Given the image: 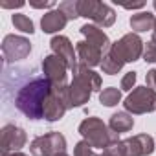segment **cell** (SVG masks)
I'll return each mask as SVG.
<instances>
[{
  "instance_id": "obj_1",
  "label": "cell",
  "mask_w": 156,
  "mask_h": 156,
  "mask_svg": "<svg viewBox=\"0 0 156 156\" xmlns=\"http://www.w3.org/2000/svg\"><path fill=\"white\" fill-rule=\"evenodd\" d=\"M15 88V108L31 121L42 119L44 101L53 88L44 73H35V70H17Z\"/></svg>"
},
{
  "instance_id": "obj_2",
  "label": "cell",
  "mask_w": 156,
  "mask_h": 156,
  "mask_svg": "<svg viewBox=\"0 0 156 156\" xmlns=\"http://www.w3.org/2000/svg\"><path fill=\"white\" fill-rule=\"evenodd\" d=\"M72 73H73V79L70 83L68 96H70L72 108H75L88 103L92 92H98V90L101 92V75L81 62L75 66V70H72Z\"/></svg>"
},
{
  "instance_id": "obj_3",
  "label": "cell",
  "mask_w": 156,
  "mask_h": 156,
  "mask_svg": "<svg viewBox=\"0 0 156 156\" xmlns=\"http://www.w3.org/2000/svg\"><path fill=\"white\" fill-rule=\"evenodd\" d=\"M79 134L83 136L85 141H88L94 149H107L114 143L119 141V134L114 132L103 119L99 118H85L79 123Z\"/></svg>"
},
{
  "instance_id": "obj_4",
  "label": "cell",
  "mask_w": 156,
  "mask_h": 156,
  "mask_svg": "<svg viewBox=\"0 0 156 156\" xmlns=\"http://www.w3.org/2000/svg\"><path fill=\"white\" fill-rule=\"evenodd\" d=\"M112 156H149L154 152V138L151 134H136L105 149Z\"/></svg>"
},
{
  "instance_id": "obj_5",
  "label": "cell",
  "mask_w": 156,
  "mask_h": 156,
  "mask_svg": "<svg viewBox=\"0 0 156 156\" xmlns=\"http://www.w3.org/2000/svg\"><path fill=\"white\" fill-rule=\"evenodd\" d=\"M77 6H79V17L92 20L99 28H110L116 22V11L105 2H98V0H77Z\"/></svg>"
},
{
  "instance_id": "obj_6",
  "label": "cell",
  "mask_w": 156,
  "mask_h": 156,
  "mask_svg": "<svg viewBox=\"0 0 156 156\" xmlns=\"http://www.w3.org/2000/svg\"><path fill=\"white\" fill-rule=\"evenodd\" d=\"M123 107L129 114H149L156 110V90L149 87H136L123 101Z\"/></svg>"
},
{
  "instance_id": "obj_7",
  "label": "cell",
  "mask_w": 156,
  "mask_h": 156,
  "mask_svg": "<svg viewBox=\"0 0 156 156\" xmlns=\"http://www.w3.org/2000/svg\"><path fill=\"white\" fill-rule=\"evenodd\" d=\"M68 88L70 85L66 87H61V88H51V94L46 98L44 101V108H42V119L53 123V121H59L64 118L66 110L72 108L70 105V96H68Z\"/></svg>"
},
{
  "instance_id": "obj_8",
  "label": "cell",
  "mask_w": 156,
  "mask_h": 156,
  "mask_svg": "<svg viewBox=\"0 0 156 156\" xmlns=\"http://www.w3.org/2000/svg\"><path fill=\"white\" fill-rule=\"evenodd\" d=\"M30 152L33 156H57L66 152V138L57 130L35 136L30 143Z\"/></svg>"
},
{
  "instance_id": "obj_9",
  "label": "cell",
  "mask_w": 156,
  "mask_h": 156,
  "mask_svg": "<svg viewBox=\"0 0 156 156\" xmlns=\"http://www.w3.org/2000/svg\"><path fill=\"white\" fill-rule=\"evenodd\" d=\"M145 42L140 39V35L138 33H127V35H123L119 41H116V42H112L110 44V50L123 61V62H134V61H138L141 55H143V46Z\"/></svg>"
},
{
  "instance_id": "obj_10",
  "label": "cell",
  "mask_w": 156,
  "mask_h": 156,
  "mask_svg": "<svg viewBox=\"0 0 156 156\" xmlns=\"http://www.w3.org/2000/svg\"><path fill=\"white\" fill-rule=\"evenodd\" d=\"M41 68H42L44 77L51 83L53 88H61V87H66V85H68V70H70V68H68V64H66L61 57H57L55 53L46 55V57L42 59Z\"/></svg>"
},
{
  "instance_id": "obj_11",
  "label": "cell",
  "mask_w": 156,
  "mask_h": 156,
  "mask_svg": "<svg viewBox=\"0 0 156 156\" xmlns=\"http://www.w3.org/2000/svg\"><path fill=\"white\" fill-rule=\"evenodd\" d=\"M31 53V42L30 39L22 37V35H6L2 41V55H4V62L11 64L17 61L26 59Z\"/></svg>"
},
{
  "instance_id": "obj_12",
  "label": "cell",
  "mask_w": 156,
  "mask_h": 156,
  "mask_svg": "<svg viewBox=\"0 0 156 156\" xmlns=\"http://www.w3.org/2000/svg\"><path fill=\"white\" fill-rule=\"evenodd\" d=\"M0 136H2V154H11V152H20V149L26 145L28 136L26 130L20 129L15 123H8L2 127L0 130Z\"/></svg>"
},
{
  "instance_id": "obj_13",
  "label": "cell",
  "mask_w": 156,
  "mask_h": 156,
  "mask_svg": "<svg viewBox=\"0 0 156 156\" xmlns=\"http://www.w3.org/2000/svg\"><path fill=\"white\" fill-rule=\"evenodd\" d=\"M50 46H51V53H55L57 57H61L70 70H75V66L79 64V59H77V51L72 44V41L64 35H55L51 37L50 41Z\"/></svg>"
},
{
  "instance_id": "obj_14",
  "label": "cell",
  "mask_w": 156,
  "mask_h": 156,
  "mask_svg": "<svg viewBox=\"0 0 156 156\" xmlns=\"http://www.w3.org/2000/svg\"><path fill=\"white\" fill-rule=\"evenodd\" d=\"M75 51H77V59H79V62L88 66V68L101 64L103 55H105V51L101 48H98L96 44H92L88 41H79L75 44Z\"/></svg>"
},
{
  "instance_id": "obj_15",
  "label": "cell",
  "mask_w": 156,
  "mask_h": 156,
  "mask_svg": "<svg viewBox=\"0 0 156 156\" xmlns=\"http://www.w3.org/2000/svg\"><path fill=\"white\" fill-rule=\"evenodd\" d=\"M68 24V17L57 8L51 11H46L41 19V30L44 33H57L61 30H64V26Z\"/></svg>"
},
{
  "instance_id": "obj_16",
  "label": "cell",
  "mask_w": 156,
  "mask_h": 156,
  "mask_svg": "<svg viewBox=\"0 0 156 156\" xmlns=\"http://www.w3.org/2000/svg\"><path fill=\"white\" fill-rule=\"evenodd\" d=\"M79 31H81V35L85 37V41L96 44V46L101 48L103 51H107V50L110 48V44H112L110 39H108V35L103 31V28H99V26H96V24H83V26L79 28Z\"/></svg>"
},
{
  "instance_id": "obj_17",
  "label": "cell",
  "mask_w": 156,
  "mask_h": 156,
  "mask_svg": "<svg viewBox=\"0 0 156 156\" xmlns=\"http://www.w3.org/2000/svg\"><path fill=\"white\" fill-rule=\"evenodd\" d=\"M154 20H156V17L151 11H140L129 19V26H130L132 33H145V31H152Z\"/></svg>"
},
{
  "instance_id": "obj_18",
  "label": "cell",
  "mask_w": 156,
  "mask_h": 156,
  "mask_svg": "<svg viewBox=\"0 0 156 156\" xmlns=\"http://www.w3.org/2000/svg\"><path fill=\"white\" fill-rule=\"evenodd\" d=\"M108 127L114 130V132H129V130H132V127H134V118H132V114H129L127 110H123V112H114L112 116H110V119H108Z\"/></svg>"
},
{
  "instance_id": "obj_19",
  "label": "cell",
  "mask_w": 156,
  "mask_h": 156,
  "mask_svg": "<svg viewBox=\"0 0 156 156\" xmlns=\"http://www.w3.org/2000/svg\"><path fill=\"white\" fill-rule=\"evenodd\" d=\"M123 61L108 48L107 51H105V55H103V61H101V70H103V73H107V75H116V73H119L121 72V68H123Z\"/></svg>"
},
{
  "instance_id": "obj_20",
  "label": "cell",
  "mask_w": 156,
  "mask_h": 156,
  "mask_svg": "<svg viewBox=\"0 0 156 156\" xmlns=\"http://www.w3.org/2000/svg\"><path fill=\"white\" fill-rule=\"evenodd\" d=\"M119 101H121V90H118L116 87H108L99 92V103L105 107H116Z\"/></svg>"
},
{
  "instance_id": "obj_21",
  "label": "cell",
  "mask_w": 156,
  "mask_h": 156,
  "mask_svg": "<svg viewBox=\"0 0 156 156\" xmlns=\"http://www.w3.org/2000/svg\"><path fill=\"white\" fill-rule=\"evenodd\" d=\"M11 22H13V26H15V30H19V31H22V33H33L35 31V26H33V20L30 19V17H26V15H22V13H13L11 15Z\"/></svg>"
},
{
  "instance_id": "obj_22",
  "label": "cell",
  "mask_w": 156,
  "mask_h": 156,
  "mask_svg": "<svg viewBox=\"0 0 156 156\" xmlns=\"http://www.w3.org/2000/svg\"><path fill=\"white\" fill-rule=\"evenodd\" d=\"M59 9L68 17V20L79 19V6H77V0H64V2L59 4Z\"/></svg>"
},
{
  "instance_id": "obj_23",
  "label": "cell",
  "mask_w": 156,
  "mask_h": 156,
  "mask_svg": "<svg viewBox=\"0 0 156 156\" xmlns=\"http://www.w3.org/2000/svg\"><path fill=\"white\" fill-rule=\"evenodd\" d=\"M136 79H138L136 72H127V73L121 77V90L130 94V92L136 88Z\"/></svg>"
},
{
  "instance_id": "obj_24",
  "label": "cell",
  "mask_w": 156,
  "mask_h": 156,
  "mask_svg": "<svg viewBox=\"0 0 156 156\" xmlns=\"http://www.w3.org/2000/svg\"><path fill=\"white\" fill-rule=\"evenodd\" d=\"M92 149H94V147H92L88 141L81 140V141H77L75 147H73V156H94L96 152H94Z\"/></svg>"
},
{
  "instance_id": "obj_25",
  "label": "cell",
  "mask_w": 156,
  "mask_h": 156,
  "mask_svg": "<svg viewBox=\"0 0 156 156\" xmlns=\"http://www.w3.org/2000/svg\"><path fill=\"white\" fill-rule=\"evenodd\" d=\"M143 61L145 62H156V44L151 41V42H147L145 44V48H143Z\"/></svg>"
},
{
  "instance_id": "obj_26",
  "label": "cell",
  "mask_w": 156,
  "mask_h": 156,
  "mask_svg": "<svg viewBox=\"0 0 156 156\" xmlns=\"http://www.w3.org/2000/svg\"><path fill=\"white\" fill-rule=\"evenodd\" d=\"M145 87L156 90V68L147 72V75H145Z\"/></svg>"
},
{
  "instance_id": "obj_27",
  "label": "cell",
  "mask_w": 156,
  "mask_h": 156,
  "mask_svg": "<svg viewBox=\"0 0 156 156\" xmlns=\"http://www.w3.org/2000/svg\"><path fill=\"white\" fill-rule=\"evenodd\" d=\"M30 6L35 9H50L51 11L55 8V2H51V0H48V2H30Z\"/></svg>"
},
{
  "instance_id": "obj_28",
  "label": "cell",
  "mask_w": 156,
  "mask_h": 156,
  "mask_svg": "<svg viewBox=\"0 0 156 156\" xmlns=\"http://www.w3.org/2000/svg\"><path fill=\"white\" fill-rule=\"evenodd\" d=\"M0 8L4 9H15V8H24V2L19 0V2H0Z\"/></svg>"
},
{
  "instance_id": "obj_29",
  "label": "cell",
  "mask_w": 156,
  "mask_h": 156,
  "mask_svg": "<svg viewBox=\"0 0 156 156\" xmlns=\"http://www.w3.org/2000/svg\"><path fill=\"white\" fill-rule=\"evenodd\" d=\"M125 9H143L145 2H132V4H121Z\"/></svg>"
},
{
  "instance_id": "obj_30",
  "label": "cell",
  "mask_w": 156,
  "mask_h": 156,
  "mask_svg": "<svg viewBox=\"0 0 156 156\" xmlns=\"http://www.w3.org/2000/svg\"><path fill=\"white\" fill-rule=\"evenodd\" d=\"M2 156H28L24 152H11V154H2Z\"/></svg>"
},
{
  "instance_id": "obj_31",
  "label": "cell",
  "mask_w": 156,
  "mask_h": 156,
  "mask_svg": "<svg viewBox=\"0 0 156 156\" xmlns=\"http://www.w3.org/2000/svg\"><path fill=\"white\" fill-rule=\"evenodd\" d=\"M152 42L156 44V20H154V28H152Z\"/></svg>"
},
{
  "instance_id": "obj_32",
  "label": "cell",
  "mask_w": 156,
  "mask_h": 156,
  "mask_svg": "<svg viewBox=\"0 0 156 156\" xmlns=\"http://www.w3.org/2000/svg\"><path fill=\"white\" fill-rule=\"evenodd\" d=\"M57 156H70V154H66V152H61V154H57Z\"/></svg>"
},
{
  "instance_id": "obj_33",
  "label": "cell",
  "mask_w": 156,
  "mask_h": 156,
  "mask_svg": "<svg viewBox=\"0 0 156 156\" xmlns=\"http://www.w3.org/2000/svg\"><path fill=\"white\" fill-rule=\"evenodd\" d=\"M152 8H154V11H156V0H154V2H152Z\"/></svg>"
}]
</instances>
